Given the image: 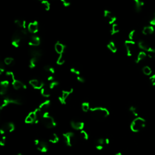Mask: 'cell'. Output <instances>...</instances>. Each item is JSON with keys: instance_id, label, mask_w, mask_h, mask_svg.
Segmentation results:
<instances>
[{"instance_id": "cell-1", "label": "cell", "mask_w": 155, "mask_h": 155, "mask_svg": "<svg viewBox=\"0 0 155 155\" xmlns=\"http://www.w3.org/2000/svg\"><path fill=\"white\" fill-rule=\"evenodd\" d=\"M28 30L19 29L13 33L12 38V44L15 47H19L22 41L25 39L28 35Z\"/></svg>"}, {"instance_id": "cell-2", "label": "cell", "mask_w": 155, "mask_h": 155, "mask_svg": "<svg viewBox=\"0 0 155 155\" xmlns=\"http://www.w3.org/2000/svg\"><path fill=\"white\" fill-rule=\"evenodd\" d=\"M40 121L46 128L48 129H53L56 126V122L55 118L48 111L42 115L40 118Z\"/></svg>"}, {"instance_id": "cell-3", "label": "cell", "mask_w": 155, "mask_h": 155, "mask_svg": "<svg viewBox=\"0 0 155 155\" xmlns=\"http://www.w3.org/2000/svg\"><path fill=\"white\" fill-rule=\"evenodd\" d=\"M146 125L145 119L142 117H136L131 121L130 128L134 133H138L145 128Z\"/></svg>"}, {"instance_id": "cell-4", "label": "cell", "mask_w": 155, "mask_h": 155, "mask_svg": "<svg viewBox=\"0 0 155 155\" xmlns=\"http://www.w3.org/2000/svg\"><path fill=\"white\" fill-rule=\"evenodd\" d=\"M90 113L98 119H105L110 115L109 110L104 107H91Z\"/></svg>"}, {"instance_id": "cell-5", "label": "cell", "mask_w": 155, "mask_h": 155, "mask_svg": "<svg viewBox=\"0 0 155 155\" xmlns=\"http://www.w3.org/2000/svg\"><path fill=\"white\" fill-rule=\"evenodd\" d=\"M22 104V101L19 98H13L11 96H5L0 105V110H3L4 108L9 106V105H20Z\"/></svg>"}, {"instance_id": "cell-6", "label": "cell", "mask_w": 155, "mask_h": 155, "mask_svg": "<svg viewBox=\"0 0 155 155\" xmlns=\"http://www.w3.org/2000/svg\"><path fill=\"white\" fill-rule=\"evenodd\" d=\"M41 115L37 109L30 112L25 119V123L27 124H37L40 121Z\"/></svg>"}, {"instance_id": "cell-7", "label": "cell", "mask_w": 155, "mask_h": 155, "mask_svg": "<svg viewBox=\"0 0 155 155\" xmlns=\"http://www.w3.org/2000/svg\"><path fill=\"white\" fill-rule=\"evenodd\" d=\"M63 139H64L66 145L68 147H72L76 142L75 134L71 131H68L63 133Z\"/></svg>"}, {"instance_id": "cell-8", "label": "cell", "mask_w": 155, "mask_h": 155, "mask_svg": "<svg viewBox=\"0 0 155 155\" xmlns=\"http://www.w3.org/2000/svg\"><path fill=\"white\" fill-rule=\"evenodd\" d=\"M34 144L37 150L41 153H46L48 150V145L43 140L37 139L34 140Z\"/></svg>"}, {"instance_id": "cell-9", "label": "cell", "mask_w": 155, "mask_h": 155, "mask_svg": "<svg viewBox=\"0 0 155 155\" xmlns=\"http://www.w3.org/2000/svg\"><path fill=\"white\" fill-rule=\"evenodd\" d=\"M15 130V125L12 122H8L4 123L0 129V133L2 135H4L7 133L13 132Z\"/></svg>"}, {"instance_id": "cell-10", "label": "cell", "mask_w": 155, "mask_h": 155, "mask_svg": "<svg viewBox=\"0 0 155 155\" xmlns=\"http://www.w3.org/2000/svg\"><path fill=\"white\" fill-rule=\"evenodd\" d=\"M125 47L127 51V55L128 56H131L135 51L136 44L134 41L128 40L125 42Z\"/></svg>"}, {"instance_id": "cell-11", "label": "cell", "mask_w": 155, "mask_h": 155, "mask_svg": "<svg viewBox=\"0 0 155 155\" xmlns=\"http://www.w3.org/2000/svg\"><path fill=\"white\" fill-rule=\"evenodd\" d=\"M110 144V139L109 138H100L98 139L96 141L95 148L98 150H102L105 145H107Z\"/></svg>"}, {"instance_id": "cell-12", "label": "cell", "mask_w": 155, "mask_h": 155, "mask_svg": "<svg viewBox=\"0 0 155 155\" xmlns=\"http://www.w3.org/2000/svg\"><path fill=\"white\" fill-rule=\"evenodd\" d=\"M73 91V89H70L69 90H63L61 93V95L59 96L58 100L60 102V103L62 105H65L67 103V100L69 97V96L71 95Z\"/></svg>"}, {"instance_id": "cell-13", "label": "cell", "mask_w": 155, "mask_h": 155, "mask_svg": "<svg viewBox=\"0 0 155 155\" xmlns=\"http://www.w3.org/2000/svg\"><path fill=\"white\" fill-rule=\"evenodd\" d=\"M51 106V101L50 100H46L44 102H42L38 108H37L39 111V113L41 115V116L42 115L44 114V113L48 111V108Z\"/></svg>"}, {"instance_id": "cell-14", "label": "cell", "mask_w": 155, "mask_h": 155, "mask_svg": "<svg viewBox=\"0 0 155 155\" xmlns=\"http://www.w3.org/2000/svg\"><path fill=\"white\" fill-rule=\"evenodd\" d=\"M70 125H71V127L73 130H78V131H81L84 130V126H85V123L82 121L72 120L70 121Z\"/></svg>"}, {"instance_id": "cell-15", "label": "cell", "mask_w": 155, "mask_h": 155, "mask_svg": "<svg viewBox=\"0 0 155 155\" xmlns=\"http://www.w3.org/2000/svg\"><path fill=\"white\" fill-rule=\"evenodd\" d=\"M104 16L110 24H115V22L116 21V17L109 10H105L104 11Z\"/></svg>"}, {"instance_id": "cell-16", "label": "cell", "mask_w": 155, "mask_h": 155, "mask_svg": "<svg viewBox=\"0 0 155 155\" xmlns=\"http://www.w3.org/2000/svg\"><path fill=\"white\" fill-rule=\"evenodd\" d=\"M29 84L33 89L37 90H41L44 87V83L38 80H31L29 81Z\"/></svg>"}, {"instance_id": "cell-17", "label": "cell", "mask_w": 155, "mask_h": 155, "mask_svg": "<svg viewBox=\"0 0 155 155\" xmlns=\"http://www.w3.org/2000/svg\"><path fill=\"white\" fill-rule=\"evenodd\" d=\"M9 87V81L8 80L2 81L0 83V94L3 96L8 92Z\"/></svg>"}, {"instance_id": "cell-18", "label": "cell", "mask_w": 155, "mask_h": 155, "mask_svg": "<svg viewBox=\"0 0 155 155\" xmlns=\"http://www.w3.org/2000/svg\"><path fill=\"white\" fill-rule=\"evenodd\" d=\"M38 29H39L38 23L37 21H35L33 22L30 23L27 27L28 31L33 34L37 33L38 32Z\"/></svg>"}, {"instance_id": "cell-19", "label": "cell", "mask_w": 155, "mask_h": 155, "mask_svg": "<svg viewBox=\"0 0 155 155\" xmlns=\"http://www.w3.org/2000/svg\"><path fill=\"white\" fill-rule=\"evenodd\" d=\"M12 84L13 87L15 90H20V89H26L27 86L25 84L20 81L19 80H17L16 79L13 80L12 82Z\"/></svg>"}, {"instance_id": "cell-20", "label": "cell", "mask_w": 155, "mask_h": 155, "mask_svg": "<svg viewBox=\"0 0 155 155\" xmlns=\"http://www.w3.org/2000/svg\"><path fill=\"white\" fill-rule=\"evenodd\" d=\"M40 44H41V39L38 36H37V35H32V36H31L29 42V46L37 47L39 46Z\"/></svg>"}, {"instance_id": "cell-21", "label": "cell", "mask_w": 155, "mask_h": 155, "mask_svg": "<svg viewBox=\"0 0 155 155\" xmlns=\"http://www.w3.org/2000/svg\"><path fill=\"white\" fill-rule=\"evenodd\" d=\"M65 48H66V46L63 44L61 43L59 41L56 42L55 45V51L59 55H62L63 53H64Z\"/></svg>"}, {"instance_id": "cell-22", "label": "cell", "mask_w": 155, "mask_h": 155, "mask_svg": "<svg viewBox=\"0 0 155 155\" xmlns=\"http://www.w3.org/2000/svg\"><path fill=\"white\" fill-rule=\"evenodd\" d=\"M138 46L140 49H142L143 51L147 52H149L153 48L151 47V46L149 44L147 43V42H145L144 41H139Z\"/></svg>"}, {"instance_id": "cell-23", "label": "cell", "mask_w": 155, "mask_h": 155, "mask_svg": "<svg viewBox=\"0 0 155 155\" xmlns=\"http://www.w3.org/2000/svg\"><path fill=\"white\" fill-rule=\"evenodd\" d=\"M134 8L137 12H139L142 10V9L144 5V3L143 0H133Z\"/></svg>"}, {"instance_id": "cell-24", "label": "cell", "mask_w": 155, "mask_h": 155, "mask_svg": "<svg viewBox=\"0 0 155 155\" xmlns=\"http://www.w3.org/2000/svg\"><path fill=\"white\" fill-rule=\"evenodd\" d=\"M29 53L32 56V58H37L38 60L41 58V56L43 55V52H42L40 49L38 48H32Z\"/></svg>"}, {"instance_id": "cell-25", "label": "cell", "mask_w": 155, "mask_h": 155, "mask_svg": "<svg viewBox=\"0 0 155 155\" xmlns=\"http://www.w3.org/2000/svg\"><path fill=\"white\" fill-rule=\"evenodd\" d=\"M155 31L154 27L152 26H145L143 28V33L144 35H150L153 34Z\"/></svg>"}, {"instance_id": "cell-26", "label": "cell", "mask_w": 155, "mask_h": 155, "mask_svg": "<svg viewBox=\"0 0 155 155\" xmlns=\"http://www.w3.org/2000/svg\"><path fill=\"white\" fill-rule=\"evenodd\" d=\"M60 141V138L58 135L55 133H52V135L48 138V142L52 144H57Z\"/></svg>"}, {"instance_id": "cell-27", "label": "cell", "mask_w": 155, "mask_h": 155, "mask_svg": "<svg viewBox=\"0 0 155 155\" xmlns=\"http://www.w3.org/2000/svg\"><path fill=\"white\" fill-rule=\"evenodd\" d=\"M41 94L42 96L45 98L50 97L51 95V90L48 87V86L44 87L41 90Z\"/></svg>"}, {"instance_id": "cell-28", "label": "cell", "mask_w": 155, "mask_h": 155, "mask_svg": "<svg viewBox=\"0 0 155 155\" xmlns=\"http://www.w3.org/2000/svg\"><path fill=\"white\" fill-rule=\"evenodd\" d=\"M15 24L19 28V29H26V22L24 20L17 19L15 20Z\"/></svg>"}, {"instance_id": "cell-29", "label": "cell", "mask_w": 155, "mask_h": 155, "mask_svg": "<svg viewBox=\"0 0 155 155\" xmlns=\"http://www.w3.org/2000/svg\"><path fill=\"white\" fill-rule=\"evenodd\" d=\"M146 57H147V54H146V53L144 51L140 52L138 53V56H137V58L136 59L135 62H136V63H139L140 61H143Z\"/></svg>"}, {"instance_id": "cell-30", "label": "cell", "mask_w": 155, "mask_h": 155, "mask_svg": "<svg viewBox=\"0 0 155 155\" xmlns=\"http://www.w3.org/2000/svg\"><path fill=\"white\" fill-rule=\"evenodd\" d=\"M107 48L112 53H116L117 52V47L115 45V43L113 41H110L107 44Z\"/></svg>"}, {"instance_id": "cell-31", "label": "cell", "mask_w": 155, "mask_h": 155, "mask_svg": "<svg viewBox=\"0 0 155 155\" xmlns=\"http://www.w3.org/2000/svg\"><path fill=\"white\" fill-rule=\"evenodd\" d=\"M91 107L89 102H84L81 104V109L84 113H87L90 110Z\"/></svg>"}, {"instance_id": "cell-32", "label": "cell", "mask_w": 155, "mask_h": 155, "mask_svg": "<svg viewBox=\"0 0 155 155\" xmlns=\"http://www.w3.org/2000/svg\"><path fill=\"white\" fill-rule=\"evenodd\" d=\"M129 110L130 113L133 116H135V118L139 116L138 110V109L135 106H133V105H132V106H130L129 107Z\"/></svg>"}, {"instance_id": "cell-33", "label": "cell", "mask_w": 155, "mask_h": 155, "mask_svg": "<svg viewBox=\"0 0 155 155\" xmlns=\"http://www.w3.org/2000/svg\"><path fill=\"white\" fill-rule=\"evenodd\" d=\"M44 71L46 72L47 73H48V75H54L55 73V69L49 65H46L44 67Z\"/></svg>"}, {"instance_id": "cell-34", "label": "cell", "mask_w": 155, "mask_h": 155, "mask_svg": "<svg viewBox=\"0 0 155 155\" xmlns=\"http://www.w3.org/2000/svg\"><path fill=\"white\" fill-rule=\"evenodd\" d=\"M119 32V27L117 24H113L112 25L111 29L110 30V33L111 35H114Z\"/></svg>"}, {"instance_id": "cell-35", "label": "cell", "mask_w": 155, "mask_h": 155, "mask_svg": "<svg viewBox=\"0 0 155 155\" xmlns=\"http://www.w3.org/2000/svg\"><path fill=\"white\" fill-rule=\"evenodd\" d=\"M80 136L82 139L84 140H87L89 138V135L88 133L84 130H82L80 131Z\"/></svg>"}, {"instance_id": "cell-36", "label": "cell", "mask_w": 155, "mask_h": 155, "mask_svg": "<svg viewBox=\"0 0 155 155\" xmlns=\"http://www.w3.org/2000/svg\"><path fill=\"white\" fill-rule=\"evenodd\" d=\"M41 4L43 6L44 9L46 11H48L51 9V4L49 3L47 0H43V1H41Z\"/></svg>"}, {"instance_id": "cell-37", "label": "cell", "mask_w": 155, "mask_h": 155, "mask_svg": "<svg viewBox=\"0 0 155 155\" xmlns=\"http://www.w3.org/2000/svg\"><path fill=\"white\" fill-rule=\"evenodd\" d=\"M143 72L145 75L149 76L152 73V70L149 66H144L143 68Z\"/></svg>"}, {"instance_id": "cell-38", "label": "cell", "mask_w": 155, "mask_h": 155, "mask_svg": "<svg viewBox=\"0 0 155 155\" xmlns=\"http://www.w3.org/2000/svg\"><path fill=\"white\" fill-rule=\"evenodd\" d=\"M38 59L35 58H32L29 61V67L30 69H34L37 66Z\"/></svg>"}, {"instance_id": "cell-39", "label": "cell", "mask_w": 155, "mask_h": 155, "mask_svg": "<svg viewBox=\"0 0 155 155\" xmlns=\"http://www.w3.org/2000/svg\"><path fill=\"white\" fill-rule=\"evenodd\" d=\"M64 62H65V59H64V56H63V54L60 55L57 61H56V64L61 66L62 64H64Z\"/></svg>"}, {"instance_id": "cell-40", "label": "cell", "mask_w": 155, "mask_h": 155, "mask_svg": "<svg viewBox=\"0 0 155 155\" xmlns=\"http://www.w3.org/2000/svg\"><path fill=\"white\" fill-rule=\"evenodd\" d=\"M136 33L135 30H131L129 34V39L131 41H134V39H135L136 38Z\"/></svg>"}, {"instance_id": "cell-41", "label": "cell", "mask_w": 155, "mask_h": 155, "mask_svg": "<svg viewBox=\"0 0 155 155\" xmlns=\"http://www.w3.org/2000/svg\"><path fill=\"white\" fill-rule=\"evenodd\" d=\"M59 85V82L56 81H52L50 84H49L48 85V87L50 88L51 90H52L53 89H55L56 87H57Z\"/></svg>"}, {"instance_id": "cell-42", "label": "cell", "mask_w": 155, "mask_h": 155, "mask_svg": "<svg viewBox=\"0 0 155 155\" xmlns=\"http://www.w3.org/2000/svg\"><path fill=\"white\" fill-rule=\"evenodd\" d=\"M13 61H14V60L13 58H11V57L6 58L4 60V64L7 66H9L12 64Z\"/></svg>"}, {"instance_id": "cell-43", "label": "cell", "mask_w": 155, "mask_h": 155, "mask_svg": "<svg viewBox=\"0 0 155 155\" xmlns=\"http://www.w3.org/2000/svg\"><path fill=\"white\" fill-rule=\"evenodd\" d=\"M70 72L77 76H80L81 75V72L80 70L76 67H72L71 69H70Z\"/></svg>"}, {"instance_id": "cell-44", "label": "cell", "mask_w": 155, "mask_h": 155, "mask_svg": "<svg viewBox=\"0 0 155 155\" xmlns=\"http://www.w3.org/2000/svg\"><path fill=\"white\" fill-rule=\"evenodd\" d=\"M7 142V137L6 136H3L0 140V145L4 147L6 145Z\"/></svg>"}, {"instance_id": "cell-45", "label": "cell", "mask_w": 155, "mask_h": 155, "mask_svg": "<svg viewBox=\"0 0 155 155\" xmlns=\"http://www.w3.org/2000/svg\"><path fill=\"white\" fill-rule=\"evenodd\" d=\"M150 24L152 26H155V12L153 13L151 15L150 19Z\"/></svg>"}, {"instance_id": "cell-46", "label": "cell", "mask_w": 155, "mask_h": 155, "mask_svg": "<svg viewBox=\"0 0 155 155\" xmlns=\"http://www.w3.org/2000/svg\"><path fill=\"white\" fill-rule=\"evenodd\" d=\"M148 56L151 58H155V48H153L149 52H148Z\"/></svg>"}, {"instance_id": "cell-47", "label": "cell", "mask_w": 155, "mask_h": 155, "mask_svg": "<svg viewBox=\"0 0 155 155\" xmlns=\"http://www.w3.org/2000/svg\"><path fill=\"white\" fill-rule=\"evenodd\" d=\"M61 1L64 7H69L70 6V4H71L70 0H61Z\"/></svg>"}, {"instance_id": "cell-48", "label": "cell", "mask_w": 155, "mask_h": 155, "mask_svg": "<svg viewBox=\"0 0 155 155\" xmlns=\"http://www.w3.org/2000/svg\"><path fill=\"white\" fill-rule=\"evenodd\" d=\"M150 81L152 85L154 87H155V74L152 75L150 77Z\"/></svg>"}, {"instance_id": "cell-49", "label": "cell", "mask_w": 155, "mask_h": 155, "mask_svg": "<svg viewBox=\"0 0 155 155\" xmlns=\"http://www.w3.org/2000/svg\"><path fill=\"white\" fill-rule=\"evenodd\" d=\"M5 66L4 63L2 62L0 63V73L2 74L4 71H5Z\"/></svg>"}, {"instance_id": "cell-50", "label": "cell", "mask_w": 155, "mask_h": 155, "mask_svg": "<svg viewBox=\"0 0 155 155\" xmlns=\"http://www.w3.org/2000/svg\"><path fill=\"white\" fill-rule=\"evenodd\" d=\"M76 79L78 80V81H79L80 82H81V83H84V82H85V79H84V78L81 76H77V78Z\"/></svg>"}, {"instance_id": "cell-51", "label": "cell", "mask_w": 155, "mask_h": 155, "mask_svg": "<svg viewBox=\"0 0 155 155\" xmlns=\"http://www.w3.org/2000/svg\"><path fill=\"white\" fill-rule=\"evenodd\" d=\"M54 80H55V78L52 75H48V76L47 77V80L48 81H51L52 82V81H55Z\"/></svg>"}, {"instance_id": "cell-52", "label": "cell", "mask_w": 155, "mask_h": 155, "mask_svg": "<svg viewBox=\"0 0 155 155\" xmlns=\"http://www.w3.org/2000/svg\"><path fill=\"white\" fill-rule=\"evenodd\" d=\"M115 155H122L121 152H117Z\"/></svg>"}, {"instance_id": "cell-53", "label": "cell", "mask_w": 155, "mask_h": 155, "mask_svg": "<svg viewBox=\"0 0 155 155\" xmlns=\"http://www.w3.org/2000/svg\"><path fill=\"white\" fill-rule=\"evenodd\" d=\"M15 155H23V154H21V153H17V154H16Z\"/></svg>"}, {"instance_id": "cell-54", "label": "cell", "mask_w": 155, "mask_h": 155, "mask_svg": "<svg viewBox=\"0 0 155 155\" xmlns=\"http://www.w3.org/2000/svg\"><path fill=\"white\" fill-rule=\"evenodd\" d=\"M39 1H43V0H39Z\"/></svg>"}, {"instance_id": "cell-55", "label": "cell", "mask_w": 155, "mask_h": 155, "mask_svg": "<svg viewBox=\"0 0 155 155\" xmlns=\"http://www.w3.org/2000/svg\"><path fill=\"white\" fill-rule=\"evenodd\" d=\"M154 32H155V31H154Z\"/></svg>"}]
</instances>
